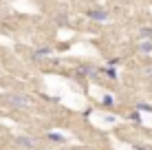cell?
Masks as SVG:
<instances>
[{"mask_svg": "<svg viewBox=\"0 0 152 150\" xmlns=\"http://www.w3.org/2000/svg\"><path fill=\"white\" fill-rule=\"evenodd\" d=\"M141 35H143V38H152V29H143V31H141Z\"/></svg>", "mask_w": 152, "mask_h": 150, "instance_id": "cell-4", "label": "cell"}, {"mask_svg": "<svg viewBox=\"0 0 152 150\" xmlns=\"http://www.w3.org/2000/svg\"><path fill=\"white\" fill-rule=\"evenodd\" d=\"M88 15H93L95 20H104L106 18V13H102V11H88Z\"/></svg>", "mask_w": 152, "mask_h": 150, "instance_id": "cell-2", "label": "cell"}, {"mask_svg": "<svg viewBox=\"0 0 152 150\" xmlns=\"http://www.w3.org/2000/svg\"><path fill=\"white\" fill-rule=\"evenodd\" d=\"M20 143H22V146H27V148H33V141H31L29 137H22V139H18Z\"/></svg>", "mask_w": 152, "mask_h": 150, "instance_id": "cell-3", "label": "cell"}, {"mask_svg": "<svg viewBox=\"0 0 152 150\" xmlns=\"http://www.w3.org/2000/svg\"><path fill=\"white\" fill-rule=\"evenodd\" d=\"M7 102H9V104H13V106H29L31 104V100H29V97H24V95H9Z\"/></svg>", "mask_w": 152, "mask_h": 150, "instance_id": "cell-1", "label": "cell"}]
</instances>
